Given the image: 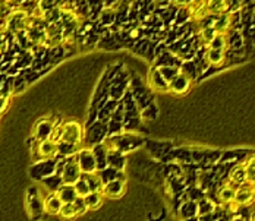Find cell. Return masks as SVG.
I'll use <instances>...</instances> for the list:
<instances>
[{
    "instance_id": "1",
    "label": "cell",
    "mask_w": 255,
    "mask_h": 221,
    "mask_svg": "<svg viewBox=\"0 0 255 221\" xmlns=\"http://www.w3.org/2000/svg\"><path fill=\"white\" fill-rule=\"evenodd\" d=\"M145 142L147 139H144L141 135H138L136 132H129V130H124L122 133L115 135V136H107L104 141L106 147L109 149H116L124 154L141 148L142 145H145Z\"/></svg>"
},
{
    "instance_id": "2",
    "label": "cell",
    "mask_w": 255,
    "mask_h": 221,
    "mask_svg": "<svg viewBox=\"0 0 255 221\" xmlns=\"http://www.w3.org/2000/svg\"><path fill=\"white\" fill-rule=\"evenodd\" d=\"M57 158H59V161H57V172L56 173L62 174L65 183L74 185L78 179L82 177L84 173L81 170L77 154L71 155V157H57Z\"/></svg>"
},
{
    "instance_id": "3",
    "label": "cell",
    "mask_w": 255,
    "mask_h": 221,
    "mask_svg": "<svg viewBox=\"0 0 255 221\" xmlns=\"http://www.w3.org/2000/svg\"><path fill=\"white\" fill-rule=\"evenodd\" d=\"M31 148V160L40 161L47 158H57L59 157V144L57 141L47 138V139H35Z\"/></svg>"
},
{
    "instance_id": "4",
    "label": "cell",
    "mask_w": 255,
    "mask_h": 221,
    "mask_svg": "<svg viewBox=\"0 0 255 221\" xmlns=\"http://www.w3.org/2000/svg\"><path fill=\"white\" fill-rule=\"evenodd\" d=\"M109 136V124L97 119L94 123L85 127V138H84V147H94L97 144H102Z\"/></svg>"
},
{
    "instance_id": "5",
    "label": "cell",
    "mask_w": 255,
    "mask_h": 221,
    "mask_svg": "<svg viewBox=\"0 0 255 221\" xmlns=\"http://www.w3.org/2000/svg\"><path fill=\"white\" fill-rule=\"evenodd\" d=\"M31 22H32L31 15L26 10H24V9L16 7L12 12V15L4 22H1V28H6L9 32L16 34L19 31H26L31 26Z\"/></svg>"
},
{
    "instance_id": "6",
    "label": "cell",
    "mask_w": 255,
    "mask_h": 221,
    "mask_svg": "<svg viewBox=\"0 0 255 221\" xmlns=\"http://www.w3.org/2000/svg\"><path fill=\"white\" fill-rule=\"evenodd\" d=\"M84 138H85V127L81 123L77 120H66L62 123L60 141H66L84 147Z\"/></svg>"
},
{
    "instance_id": "7",
    "label": "cell",
    "mask_w": 255,
    "mask_h": 221,
    "mask_svg": "<svg viewBox=\"0 0 255 221\" xmlns=\"http://www.w3.org/2000/svg\"><path fill=\"white\" fill-rule=\"evenodd\" d=\"M130 91H132L141 110L154 103V97L151 94L153 90L150 87L147 88V85L138 76H130Z\"/></svg>"
},
{
    "instance_id": "8",
    "label": "cell",
    "mask_w": 255,
    "mask_h": 221,
    "mask_svg": "<svg viewBox=\"0 0 255 221\" xmlns=\"http://www.w3.org/2000/svg\"><path fill=\"white\" fill-rule=\"evenodd\" d=\"M130 88V76L127 71L121 69L109 82V96L112 99L122 100Z\"/></svg>"
},
{
    "instance_id": "9",
    "label": "cell",
    "mask_w": 255,
    "mask_h": 221,
    "mask_svg": "<svg viewBox=\"0 0 255 221\" xmlns=\"http://www.w3.org/2000/svg\"><path fill=\"white\" fill-rule=\"evenodd\" d=\"M57 161H59V158H47V160L34 161L28 170L31 179L35 182H41L44 177L56 173L57 172Z\"/></svg>"
},
{
    "instance_id": "10",
    "label": "cell",
    "mask_w": 255,
    "mask_h": 221,
    "mask_svg": "<svg viewBox=\"0 0 255 221\" xmlns=\"http://www.w3.org/2000/svg\"><path fill=\"white\" fill-rule=\"evenodd\" d=\"M26 207H28V213H29L31 219H37L43 213H46V210H44V197L40 194L38 188L31 186L26 191Z\"/></svg>"
},
{
    "instance_id": "11",
    "label": "cell",
    "mask_w": 255,
    "mask_h": 221,
    "mask_svg": "<svg viewBox=\"0 0 255 221\" xmlns=\"http://www.w3.org/2000/svg\"><path fill=\"white\" fill-rule=\"evenodd\" d=\"M77 157H78V161H79V166H81V170H82V173L99 172L97 160H96V155H94L93 148L82 147L77 152Z\"/></svg>"
},
{
    "instance_id": "12",
    "label": "cell",
    "mask_w": 255,
    "mask_h": 221,
    "mask_svg": "<svg viewBox=\"0 0 255 221\" xmlns=\"http://www.w3.org/2000/svg\"><path fill=\"white\" fill-rule=\"evenodd\" d=\"M147 84L155 93H170V82L163 76L161 71L157 66H153L150 69Z\"/></svg>"
},
{
    "instance_id": "13",
    "label": "cell",
    "mask_w": 255,
    "mask_h": 221,
    "mask_svg": "<svg viewBox=\"0 0 255 221\" xmlns=\"http://www.w3.org/2000/svg\"><path fill=\"white\" fill-rule=\"evenodd\" d=\"M235 202L239 207H250L251 204H255V194L254 189H253V183L247 182V183L236 188Z\"/></svg>"
},
{
    "instance_id": "14",
    "label": "cell",
    "mask_w": 255,
    "mask_h": 221,
    "mask_svg": "<svg viewBox=\"0 0 255 221\" xmlns=\"http://www.w3.org/2000/svg\"><path fill=\"white\" fill-rule=\"evenodd\" d=\"M183 63V59L179 56L178 53H175L172 49L164 50L163 53H160L155 59H154L153 66L161 68V66H179Z\"/></svg>"
},
{
    "instance_id": "15",
    "label": "cell",
    "mask_w": 255,
    "mask_h": 221,
    "mask_svg": "<svg viewBox=\"0 0 255 221\" xmlns=\"http://www.w3.org/2000/svg\"><path fill=\"white\" fill-rule=\"evenodd\" d=\"M54 127H56L54 120L49 119V117H44V119H41V120L37 122L32 135H34L35 139H47V138H51Z\"/></svg>"
},
{
    "instance_id": "16",
    "label": "cell",
    "mask_w": 255,
    "mask_h": 221,
    "mask_svg": "<svg viewBox=\"0 0 255 221\" xmlns=\"http://www.w3.org/2000/svg\"><path fill=\"white\" fill-rule=\"evenodd\" d=\"M178 217L180 220H192L198 217V201L185 199L178 208Z\"/></svg>"
},
{
    "instance_id": "17",
    "label": "cell",
    "mask_w": 255,
    "mask_h": 221,
    "mask_svg": "<svg viewBox=\"0 0 255 221\" xmlns=\"http://www.w3.org/2000/svg\"><path fill=\"white\" fill-rule=\"evenodd\" d=\"M229 51H225V50H217V49H211V47H207L205 50V57L210 63V69H216L217 68H222L226 57H228Z\"/></svg>"
},
{
    "instance_id": "18",
    "label": "cell",
    "mask_w": 255,
    "mask_h": 221,
    "mask_svg": "<svg viewBox=\"0 0 255 221\" xmlns=\"http://www.w3.org/2000/svg\"><path fill=\"white\" fill-rule=\"evenodd\" d=\"M63 207V201L57 195V192H47L44 197V210L49 216H59Z\"/></svg>"
},
{
    "instance_id": "19",
    "label": "cell",
    "mask_w": 255,
    "mask_h": 221,
    "mask_svg": "<svg viewBox=\"0 0 255 221\" xmlns=\"http://www.w3.org/2000/svg\"><path fill=\"white\" fill-rule=\"evenodd\" d=\"M191 84H192V81H191L186 75H183L180 72V74L170 82V93L175 94V96H183V94H186V93L189 91Z\"/></svg>"
},
{
    "instance_id": "20",
    "label": "cell",
    "mask_w": 255,
    "mask_h": 221,
    "mask_svg": "<svg viewBox=\"0 0 255 221\" xmlns=\"http://www.w3.org/2000/svg\"><path fill=\"white\" fill-rule=\"evenodd\" d=\"M125 192V180L115 179L107 183H104L103 194L106 198H121Z\"/></svg>"
},
{
    "instance_id": "21",
    "label": "cell",
    "mask_w": 255,
    "mask_h": 221,
    "mask_svg": "<svg viewBox=\"0 0 255 221\" xmlns=\"http://www.w3.org/2000/svg\"><path fill=\"white\" fill-rule=\"evenodd\" d=\"M217 208V202L207 195L198 201V219L200 220H211V214Z\"/></svg>"
},
{
    "instance_id": "22",
    "label": "cell",
    "mask_w": 255,
    "mask_h": 221,
    "mask_svg": "<svg viewBox=\"0 0 255 221\" xmlns=\"http://www.w3.org/2000/svg\"><path fill=\"white\" fill-rule=\"evenodd\" d=\"M236 188H238V186H235L233 183H230L229 180H228V182H226L223 186H220V188L217 189V192H216L217 202H219L220 205L233 202V201H235V195H236Z\"/></svg>"
},
{
    "instance_id": "23",
    "label": "cell",
    "mask_w": 255,
    "mask_h": 221,
    "mask_svg": "<svg viewBox=\"0 0 255 221\" xmlns=\"http://www.w3.org/2000/svg\"><path fill=\"white\" fill-rule=\"evenodd\" d=\"M119 101H121V100L109 97V100H107V101H104L102 106L99 107V119L103 120V122H109V120H110V117H112V114H113V113H115V110L118 109Z\"/></svg>"
},
{
    "instance_id": "24",
    "label": "cell",
    "mask_w": 255,
    "mask_h": 221,
    "mask_svg": "<svg viewBox=\"0 0 255 221\" xmlns=\"http://www.w3.org/2000/svg\"><path fill=\"white\" fill-rule=\"evenodd\" d=\"M118 22V9L116 7H103L99 13V24L103 28L113 26Z\"/></svg>"
},
{
    "instance_id": "25",
    "label": "cell",
    "mask_w": 255,
    "mask_h": 221,
    "mask_svg": "<svg viewBox=\"0 0 255 221\" xmlns=\"http://www.w3.org/2000/svg\"><path fill=\"white\" fill-rule=\"evenodd\" d=\"M229 180L230 183H233L235 186H241L244 183L248 182V176H247V170H245V166L244 163L242 164H236L232 172L229 173Z\"/></svg>"
},
{
    "instance_id": "26",
    "label": "cell",
    "mask_w": 255,
    "mask_h": 221,
    "mask_svg": "<svg viewBox=\"0 0 255 221\" xmlns=\"http://www.w3.org/2000/svg\"><path fill=\"white\" fill-rule=\"evenodd\" d=\"M41 185H44V188H46L49 192H57V191L65 185V182H63V177H62L60 173H53V174L44 177V179L41 180Z\"/></svg>"
},
{
    "instance_id": "27",
    "label": "cell",
    "mask_w": 255,
    "mask_h": 221,
    "mask_svg": "<svg viewBox=\"0 0 255 221\" xmlns=\"http://www.w3.org/2000/svg\"><path fill=\"white\" fill-rule=\"evenodd\" d=\"M93 151H94V155H96V160H97V167H99V172L106 169L109 166V161H107V157H109V148L106 147V144H97L94 145Z\"/></svg>"
},
{
    "instance_id": "28",
    "label": "cell",
    "mask_w": 255,
    "mask_h": 221,
    "mask_svg": "<svg viewBox=\"0 0 255 221\" xmlns=\"http://www.w3.org/2000/svg\"><path fill=\"white\" fill-rule=\"evenodd\" d=\"M107 161H109V166H112L115 169H119V170H124L125 166H127V157H125V154L121 152V151H116V149H109Z\"/></svg>"
},
{
    "instance_id": "29",
    "label": "cell",
    "mask_w": 255,
    "mask_h": 221,
    "mask_svg": "<svg viewBox=\"0 0 255 221\" xmlns=\"http://www.w3.org/2000/svg\"><path fill=\"white\" fill-rule=\"evenodd\" d=\"M180 72L183 75H186L192 82L200 79V69H198V65L195 63L194 59L191 60H183V63L180 65Z\"/></svg>"
},
{
    "instance_id": "30",
    "label": "cell",
    "mask_w": 255,
    "mask_h": 221,
    "mask_svg": "<svg viewBox=\"0 0 255 221\" xmlns=\"http://www.w3.org/2000/svg\"><path fill=\"white\" fill-rule=\"evenodd\" d=\"M104 194L102 191H91L87 197H84V201H85V205L88 210H99L103 205V199H104Z\"/></svg>"
},
{
    "instance_id": "31",
    "label": "cell",
    "mask_w": 255,
    "mask_h": 221,
    "mask_svg": "<svg viewBox=\"0 0 255 221\" xmlns=\"http://www.w3.org/2000/svg\"><path fill=\"white\" fill-rule=\"evenodd\" d=\"M57 195H59L60 199L63 201V204L75 202L78 199V194L75 186H74V185H69V183H65V185L57 191Z\"/></svg>"
},
{
    "instance_id": "32",
    "label": "cell",
    "mask_w": 255,
    "mask_h": 221,
    "mask_svg": "<svg viewBox=\"0 0 255 221\" xmlns=\"http://www.w3.org/2000/svg\"><path fill=\"white\" fill-rule=\"evenodd\" d=\"M208 47L229 51V38H228V34H226V32H217L216 37H214V38L211 40V43L208 44Z\"/></svg>"
},
{
    "instance_id": "33",
    "label": "cell",
    "mask_w": 255,
    "mask_h": 221,
    "mask_svg": "<svg viewBox=\"0 0 255 221\" xmlns=\"http://www.w3.org/2000/svg\"><path fill=\"white\" fill-rule=\"evenodd\" d=\"M82 176H84V177L87 179V182H88V185H90L91 191H102V192H103V188H104V182H103L100 173H99V172L84 173Z\"/></svg>"
},
{
    "instance_id": "34",
    "label": "cell",
    "mask_w": 255,
    "mask_h": 221,
    "mask_svg": "<svg viewBox=\"0 0 255 221\" xmlns=\"http://www.w3.org/2000/svg\"><path fill=\"white\" fill-rule=\"evenodd\" d=\"M59 144V157H71V155H75L78 151L81 149V145H75V144H71V142H66V141H57Z\"/></svg>"
},
{
    "instance_id": "35",
    "label": "cell",
    "mask_w": 255,
    "mask_h": 221,
    "mask_svg": "<svg viewBox=\"0 0 255 221\" xmlns=\"http://www.w3.org/2000/svg\"><path fill=\"white\" fill-rule=\"evenodd\" d=\"M28 85H29V84H28V81H26L25 76L21 74V72H19L18 75H13V84H12L13 96H16V94H22V93L26 90V87H28Z\"/></svg>"
},
{
    "instance_id": "36",
    "label": "cell",
    "mask_w": 255,
    "mask_h": 221,
    "mask_svg": "<svg viewBox=\"0 0 255 221\" xmlns=\"http://www.w3.org/2000/svg\"><path fill=\"white\" fill-rule=\"evenodd\" d=\"M245 170H247V176H248V182L250 183H255V154H251L245 161H244Z\"/></svg>"
},
{
    "instance_id": "37",
    "label": "cell",
    "mask_w": 255,
    "mask_h": 221,
    "mask_svg": "<svg viewBox=\"0 0 255 221\" xmlns=\"http://www.w3.org/2000/svg\"><path fill=\"white\" fill-rule=\"evenodd\" d=\"M74 186H75V189H77L78 197L84 198L91 192V188H90V185H88V182H87V179H85L84 176H82L81 179H78L77 182L74 183Z\"/></svg>"
},
{
    "instance_id": "38",
    "label": "cell",
    "mask_w": 255,
    "mask_h": 221,
    "mask_svg": "<svg viewBox=\"0 0 255 221\" xmlns=\"http://www.w3.org/2000/svg\"><path fill=\"white\" fill-rule=\"evenodd\" d=\"M59 217H62V219H75V217H78L77 208H75L74 202L63 204V207H62V210H60Z\"/></svg>"
},
{
    "instance_id": "39",
    "label": "cell",
    "mask_w": 255,
    "mask_h": 221,
    "mask_svg": "<svg viewBox=\"0 0 255 221\" xmlns=\"http://www.w3.org/2000/svg\"><path fill=\"white\" fill-rule=\"evenodd\" d=\"M158 69L161 71L163 76H164L169 82H172V81L180 74V68H179V66H161V68H158Z\"/></svg>"
},
{
    "instance_id": "40",
    "label": "cell",
    "mask_w": 255,
    "mask_h": 221,
    "mask_svg": "<svg viewBox=\"0 0 255 221\" xmlns=\"http://www.w3.org/2000/svg\"><path fill=\"white\" fill-rule=\"evenodd\" d=\"M157 106H155V103L153 104H150L148 107H145V109H142L141 110V116H142V119L144 120H154L155 117H157Z\"/></svg>"
},
{
    "instance_id": "41",
    "label": "cell",
    "mask_w": 255,
    "mask_h": 221,
    "mask_svg": "<svg viewBox=\"0 0 255 221\" xmlns=\"http://www.w3.org/2000/svg\"><path fill=\"white\" fill-rule=\"evenodd\" d=\"M7 1H12V3H16V0H7Z\"/></svg>"
},
{
    "instance_id": "42",
    "label": "cell",
    "mask_w": 255,
    "mask_h": 221,
    "mask_svg": "<svg viewBox=\"0 0 255 221\" xmlns=\"http://www.w3.org/2000/svg\"><path fill=\"white\" fill-rule=\"evenodd\" d=\"M251 219H253V220H255V214H253V216H251Z\"/></svg>"
}]
</instances>
